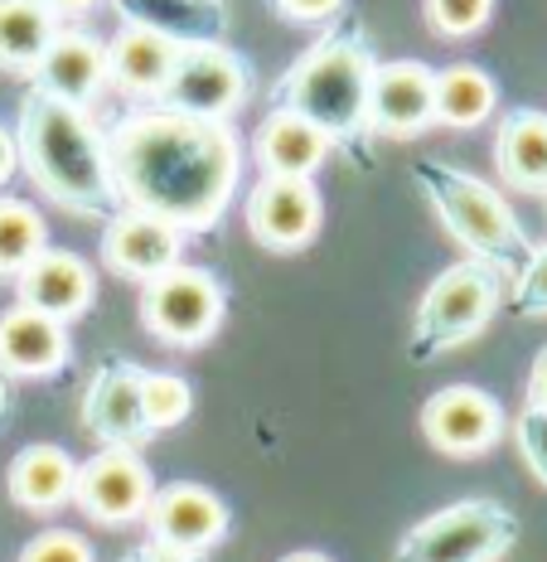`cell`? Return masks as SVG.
Here are the masks:
<instances>
[{"mask_svg":"<svg viewBox=\"0 0 547 562\" xmlns=\"http://www.w3.org/2000/svg\"><path fill=\"white\" fill-rule=\"evenodd\" d=\"M112 190L126 209L190 233H214L238 194L248 146L238 126L174 112L166 102H132L102 126Z\"/></svg>","mask_w":547,"mask_h":562,"instance_id":"6da1fadb","label":"cell"},{"mask_svg":"<svg viewBox=\"0 0 547 562\" xmlns=\"http://www.w3.org/2000/svg\"><path fill=\"white\" fill-rule=\"evenodd\" d=\"M15 146H20V170L64 214L107 224L122 209L107 170V140H102L92 108H73V102L30 88L20 98Z\"/></svg>","mask_w":547,"mask_h":562,"instance_id":"7a4b0ae2","label":"cell"},{"mask_svg":"<svg viewBox=\"0 0 547 562\" xmlns=\"http://www.w3.org/2000/svg\"><path fill=\"white\" fill-rule=\"evenodd\" d=\"M374 40L358 20H334L316 44H306L290 68L276 78L272 108H290L316 122L334 150L358 156L368 166V83H374Z\"/></svg>","mask_w":547,"mask_h":562,"instance_id":"3957f363","label":"cell"},{"mask_svg":"<svg viewBox=\"0 0 547 562\" xmlns=\"http://www.w3.org/2000/svg\"><path fill=\"white\" fill-rule=\"evenodd\" d=\"M412 184L465 257H480V262L499 267V272L514 281L523 257L533 252V238L523 233L518 214L509 209V199L499 194L494 184H485L480 175L451 166V160H417Z\"/></svg>","mask_w":547,"mask_h":562,"instance_id":"277c9868","label":"cell"},{"mask_svg":"<svg viewBox=\"0 0 547 562\" xmlns=\"http://www.w3.org/2000/svg\"><path fill=\"white\" fill-rule=\"evenodd\" d=\"M509 277L499 267L480 262V257H460L432 286L422 291L412 311V330H407V359L412 364H436L451 349L470 345L475 335H485V325L504 306Z\"/></svg>","mask_w":547,"mask_h":562,"instance_id":"5b68a950","label":"cell"},{"mask_svg":"<svg viewBox=\"0 0 547 562\" xmlns=\"http://www.w3.org/2000/svg\"><path fill=\"white\" fill-rule=\"evenodd\" d=\"M518 543V519L499 499H456L398 538L392 562H499Z\"/></svg>","mask_w":547,"mask_h":562,"instance_id":"8992f818","label":"cell"},{"mask_svg":"<svg viewBox=\"0 0 547 562\" xmlns=\"http://www.w3.org/2000/svg\"><path fill=\"white\" fill-rule=\"evenodd\" d=\"M228 315V291L208 267L174 262L141 281V325L170 349H200L218 335Z\"/></svg>","mask_w":547,"mask_h":562,"instance_id":"52a82bcc","label":"cell"},{"mask_svg":"<svg viewBox=\"0 0 547 562\" xmlns=\"http://www.w3.org/2000/svg\"><path fill=\"white\" fill-rule=\"evenodd\" d=\"M258 74H252L248 54L228 49L224 40H204V44H180L166 88L156 102H166L174 112L190 116H214V122H232L248 108Z\"/></svg>","mask_w":547,"mask_h":562,"instance_id":"ba28073f","label":"cell"},{"mask_svg":"<svg viewBox=\"0 0 547 562\" xmlns=\"http://www.w3.org/2000/svg\"><path fill=\"white\" fill-rule=\"evenodd\" d=\"M150 495H156V475H150L146 456L136 447H102L78 465L73 480V505L102 529L146 519Z\"/></svg>","mask_w":547,"mask_h":562,"instance_id":"9c48e42d","label":"cell"},{"mask_svg":"<svg viewBox=\"0 0 547 562\" xmlns=\"http://www.w3.org/2000/svg\"><path fill=\"white\" fill-rule=\"evenodd\" d=\"M242 224L252 243L266 252H300L316 243L324 224V199L316 180H296V175H262L242 199Z\"/></svg>","mask_w":547,"mask_h":562,"instance_id":"30bf717a","label":"cell"},{"mask_svg":"<svg viewBox=\"0 0 547 562\" xmlns=\"http://www.w3.org/2000/svg\"><path fill=\"white\" fill-rule=\"evenodd\" d=\"M141 379L146 369L122 355L98 359L83 389V431L98 447H136L150 441L146 407H141Z\"/></svg>","mask_w":547,"mask_h":562,"instance_id":"8fae6325","label":"cell"},{"mask_svg":"<svg viewBox=\"0 0 547 562\" xmlns=\"http://www.w3.org/2000/svg\"><path fill=\"white\" fill-rule=\"evenodd\" d=\"M504 407L475 383H446L422 403V437L446 456H485L504 437Z\"/></svg>","mask_w":547,"mask_h":562,"instance_id":"7c38bea8","label":"cell"},{"mask_svg":"<svg viewBox=\"0 0 547 562\" xmlns=\"http://www.w3.org/2000/svg\"><path fill=\"white\" fill-rule=\"evenodd\" d=\"M436 68L422 58H388L374 68L368 83V136L383 140H412L436 122L432 108Z\"/></svg>","mask_w":547,"mask_h":562,"instance_id":"4fadbf2b","label":"cell"},{"mask_svg":"<svg viewBox=\"0 0 547 562\" xmlns=\"http://www.w3.org/2000/svg\"><path fill=\"white\" fill-rule=\"evenodd\" d=\"M146 529L160 543L204 558L208 548L228 538V505L194 480H174V485H156L146 505Z\"/></svg>","mask_w":547,"mask_h":562,"instance_id":"5bb4252c","label":"cell"},{"mask_svg":"<svg viewBox=\"0 0 547 562\" xmlns=\"http://www.w3.org/2000/svg\"><path fill=\"white\" fill-rule=\"evenodd\" d=\"M184 257V233L146 209H116L102 224V262L126 281H150Z\"/></svg>","mask_w":547,"mask_h":562,"instance_id":"9a60e30c","label":"cell"},{"mask_svg":"<svg viewBox=\"0 0 547 562\" xmlns=\"http://www.w3.org/2000/svg\"><path fill=\"white\" fill-rule=\"evenodd\" d=\"M68 359H73V339H68L64 321L25 306V301L0 311V369L10 379H58Z\"/></svg>","mask_w":547,"mask_h":562,"instance_id":"2e32d148","label":"cell"},{"mask_svg":"<svg viewBox=\"0 0 547 562\" xmlns=\"http://www.w3.org/2000/svg\"><path fill=\"white\" fill-rule=\"evenodd\" d=\"M34 88L64 98L73 108H92L107 88V40H98L92 30H64L49 40L44 58L34 64Z\"/></svg>","mask_w":547,"mask_h":562,"instance_id":"e0dca14e","label":"cell"},{"mask_svg":"<svg viewBox=\"0 0 547 562\" xmlns=\"http://www.w3.org/2000/svg\"><path fill=\"white\" fill-rule=\"evenodd\" d=\"M15 301L54 315V321H78L98 301V272L68 248H44L25 272L15 277Z\"/></svg>","mask_w":547,"mask_h":562,"instance_id":"ac0fdd59","label":"cell"},{"mask_svg":"<svg viewBox=\"0 0 547 562\" xmlns=\"http://www.w3.org/2000/svg\"><path fill=\"white\" fill-rule=\"evenodd\" d=\"M174 58H180V44L174 40L122 20L107 40V88H116L126 102H156Z\"/></svg>","mask_w":547,"mask_h":562,"instance_id":"d6986e66","label":"cell"},{"mask_svg":"<svg viewBox=\"0 0 547 562\" xmlns=\"http://www.w3.org/2000/svg\"><path fill=\"white\" fill-rule=\"evenodd\" d=\"M330 136L316 122H306L290 108H272L252 132V160L262 175H296V180H316V170L330 160Z\"/></svg>","mask_w":547,"mask_h":562,"instance_id":"ffe728a7","label":"cell"},{"mask_svg":"<svg viewBox=\"0 0 547 562\" xmlns=\"http://www.w3.org/2000/svg\"><path fill=\"white\" fill-rule=\"evenodd\" d=\"M73 480L78 461L54 441H34L20 447L5 465V495L10 505H20L25 514H54L64 505H73Z\"/></svg>","mask_w":547,"mask_h":562,"instance_id":"44dd1931","label":"cell"},{"mask_svg":"<svg viewBox=\"0 0 547 562\" xmlns=\"http://www.w3.org/2000/svg\"><path fill=\"white\" fill-rule=\"evenodd\" d=\"M494 170L509 190L547 199V112L509 108L494 132Z\"/></svg>","mask_w":547,"mask_h":562,"instance_id":"7402d4cb","label":"cell"},{"mask_svg":"<svg viewBox=\"0 0 547 562\" xmlns=\"http://www.w3.org/2000/svg\"><path fill=\"white\" fill-rule=\"evenodd\" d=\"M122 20L166 34L174 44H204V40H228L232 10L228 0H107Z\"/></svg>","mask_w":547,"mask_h":562,"instance_id":"603a6c76","label":"cell"},{"mask_svg":"<svg viewBox=\"0 0 547 562\" xmlns=\"http://www.w3.org/2000/svg\"><path fill=\"white\" fill-rule=\"evenodd\" d=\"M432 108H436V126H451V132H475V126H485L494 116L499 83L485 74L480 64L436 68Z\"/></svg>","mask_w":547,"mask_h":562,"instance_id":"cb8c5ba5","label":"cell"},{"mask_svg":"<svg viewBox=\"0 0 547 562\" xmlns=\"http://www.w3.org/2000/svg\"><path fill=\"white\" fill-rule=\"evenodd\" d=\"M58 34V15L44 0H0V74L30 78Z\"/></svg>","mask_w":547,"mask_h":562,"instance_id":"d4e9b609","label":"cell"},{"mask_svg":"<svg viewBox=\"0 0 547 562\" xmlns=\"http://www.w3.org/2000/svg\"><path fill=\"white\" fill-rule=\"evenodd\" d=\"M44 248H49V228L39 209L30 199L0 194V281H15Z\"/></svg>","mask_w":547,"mask_h":562,"instance_id":"484cf974","label":"cell"},{"mask_svg":"<svg viewBox=\"0 0 547 562\" xmlns=\"http://www.w3.org/2000/svg\"><path fill=\"white\" fill-rule=\"evenodd\" d=\"M141 407H146L150 437H156V431L180 427V422L194 413L190 379H180V373H166V369H146V379H141Z\"/></svg>","mask_w":547,"mask_h":562,"instance_id":"4316f807","label":"cell"},{"mask_svg":"<svg viewBox=\"0 0 547 562\" xmlns=\"http://www.w3.org/2000/svg\"><path fill=\"white\" fill-rule=\"evenodd\" d=\"M504 296L509 311L523 315V321H547V243H533V252L523 257Z\"/></svg>","mask_w":547,"mask_h":562,"instance_id":"83f0119b","label":"cell"},{"mask_svg":"<svg viewBox=\"0 0 547 562\" xmlns=\"http://www.w3.org/2000/svg\"><path fill=\"white\" fill-rule=\"evenodd\" d=\"M494 0H426V25L441 40H470L490 25Z\"/></svg>","mask_w":547,"mask_h":562,"instance_id":"f1b7e54d","label":"cell"},{"mask_svg":"<svg viewBox=\"0 0 547 562\" xmlns=\"http://www.w3.org/2000/svg\"><path fill=\"white\" fill-rule=\"evenodd\" d=\"M514 447L523 456V465L533 471V480L547 490V407L523 403L514 417Z\"/></svg>","mask_w":547,"mask_h":562,"instance_id":"f546056e","label":"cell"},{"mask_svg":"<svg viewBox=\"0 0 547 562\" xmlns=\"http://www.w3.org/2000/svg\"><path fill=\"white\" fill-rule=\"evenodd\" d=\"M20 562H92V548L73 529H44L20 548Z\"/></svg>","mask_w":547,"mask_h":562,"instance_id":"4dcf8cb0","label":"cell"},{"mask_svg":"<svg viewBox=\"0 0 547 562\" xmlns=\"http://www.w3.org/2000/svg\"><path fill=\"white\" fill-rule=\"evenodd\" d=\"M276 15H286L290 25H324L344 10V0H272Z\"/></svg>","mask_w":547,"mask_h":562,"instance_id":"1f68e13d","label":"cell"},{"mask_svg":"<svg viewBox=\"0 0 547 562\" xmlns=\"http://www.w3.org/2000/svg\"><path fill=\"white\" fill-rule=\"evenodd\" d=\"M122 562H200V553H184V548H170V543H160V538H146V543H136Z\"/></svg>","mask_w":547,"mask_h":562,"instance_id":"d6a6232c","label":"cell"},{"mask_svg":"<svg viewBox=\"0 0 547 562\" xmlns=\"http://www.w3.org/2000/svg\"><path fill=\"white\" fill-rule=\"evenodd\" d=\"M523 403L533 407H547V345L533 355V369H528V383H523Z\"/></svg>","mask_w":547,"mask_h":562,"instance_id":"836d02e7","label":"cell"},{"mask_svg":"<svg viewBox=\"0 0 547 562\" xmlns=\"http://www.w3.org/2000/svg\"><path fill=\"white\" fill-rule=\"evenodd\" d=\"M20 170V146H15V132H10L5 122H0V190H5L10 180H15Z\"/></svg>","mask_w":547,"mask_h":562,"instance_id":"e575fe53","label":"cell"},{"mask_svg":"<svg viewBox=\"0 0 547 562\" xmlns=\"http://www.w3.org/2000/svg\"><path fill=\"white\" fill-rule=\"evenodd\" d=\"M44 5H49L54 15L64 20V15H88V10H98L102 0H44Z\"/></svg>","mask_w":547,"mask_h":562,"instance_id":"d590c367","label":"cell"},{"mask_svg":"<svg viewBox=\"0 0 547 562\" xmlns=\"http://www.w3.org/2000/svg\"><path fill=\"white\" fill-rule=\"evenodd\" d=\"M5 413H10V373L0 369V417H5Z\"/></svg>","mask_w":547,"mask_h":562,"instance_id":"8d00e7d4","label":"cell"},{"mask_svg":"<svg viewBox=\"0 0 547 562\" xmlns=\"http://www.w3.org/2000/svg\"><path fill=\"white\" fill-rule=\"evenodd\" d=\"M282 562H334V558H324V553H290Z\"/></svg>","mask_w":547,"mask_h":562,"instance_id":"74e56055","label":"cell"}]
</instances>
